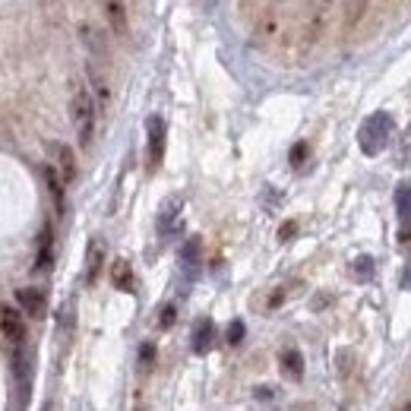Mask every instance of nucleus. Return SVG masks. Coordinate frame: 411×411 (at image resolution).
Here are the masks:
<instances>
[{"label": "nucleus", "mask_w": 411, "mask_h": 411, "mask_svg": "<svg viewBox=\"0 0 411 411\" xmlns=\"http://www.w3.org/2000/svg\"><path fill=\"white\" fill-rule=\"evenodd\" d=\"M164 120L158 117V114H152L149 120H145V136H149V168L155 171L158 164H162L164 158Z\"/></svg>", "instance_id": "3"}, {"label": "nucleus", "mask_w": 411, "mask_h": 411, "mask_svg": "<svg viewBox=\"0 0 411 411\" xmlns=\"http://www.w3.org/2000/svg\"><path fill=\"white\" fill-rule=\"evenodd\" d=\"M294 231H297V225H294V221H288V225H282V231H278V237H282V240H288Z\"/></svg>", "instance_id": "20"}, {"label": "nucleus", "mask_w": 411, "mask_h": 411, "mask_svg": "<svg viewBox=\"0 0 411 411\" xmlns=\"http://www.w3.org/2000/svg\"><path fill=\"white\" fill-rule=\"evenodd\" d=\"M111 278L117 288L133 291V272H130V263H126V259H117V263L111 266Z\"/></svg>", "instance_id": "12"}, {"label": "nucleus", "mask_w": 411, "mask_h": 411, "mask_svg": "<svg viewBox=\"0 0 411 411\" xmlns=\"http://www.w3.org/2000/svg\"><path fill=\"white\" fill-rule=\"evenodd\" d=\"M335 0H310V13H313V19L320 22V19H326V13L332 10Z\"/></svg>", "instance_id": "15"}, {"label": "nucleus", "mask_w": 411, "mask_h": 411, "mask_svg": "<svg viewBox=\"0 0 411 411\" xmlns=\"http://www.w3.org/2000/svg\"><path fill=\"white\" fill-rule=\"evenodd\" d=\"M215 341V326L212 320H200L193 329V348L196 351H209V345Z\"/></svg>", "instance_id": "10"}, {"label": "nucleus", "mask_w": 411, "mask_h": 411, "mask_svg": "<svg viewBox=\"0 0 411 411\" xmlns=\"http://www.w3.org/2000/svg\"><path fill=\"white\" fill-rule=\"evenodd\" d=\"M398 411H411V402H405V405H402V408H398Z\"/></svg>", "instance_id": "21"}, {"label": "nucleus", "mask_w": 411, "mask_h": 411, "mask_svg": "<svg viewBox=\"0 0 411 411\" xmlns=\"http://www.w3.org/2000/svg\"><path fill=\"white\" fill-rule=\"evenodd\" d=\"M101 263H105V244H101L98 237L89 244V253H86V282H95L98 278V272H101Z\"/></svg>", "instance_id": "8"}, {"label": "nucleus", "mask_w": 411, "mask_h": 411, "mask_svg": "<svg viewBox=\"0 0 411 411\" xmlns=\"http://www.w3.org/2000/svg\"><path fill=\"white\" fill-rule=\"evenodd\" d=\"M29 370H32V358L22 345H13V377L19 383V392H29Z\"/></svg>", "instance_id": "6"}, {"label": "nucleus", "mask_w": 411, "mask_h": 411, "mask_svg": "<svg viewBox=\"0 0 411 411\" xmlns=\"http://www.w3.org/2000/svg\"><path fill=\"white\" fill-rule=\"evenodd\" d=\"M304 158H307V143H301V145H294V149H291V164H294V168L304 162Z\"/></svg>", "instance_id": "18"}, {"label": "nucleus", "mask_w": 411, "mask_h": 411, "mask_svg": "<svg viewBox=\"0 0 411 411\" xmlns=\"http://www.w3.org/2000/svg\"><path fill=\"white\" fill-rule=\"evenodd\" d=\"M282 370L288 373L291 379H301V373H304V358L294 351V348H288V351H282Z\"/></svg>", "instance_id": "13"}, {"label": "nucleus", "mask_w": 411, "mask_h": 411, "mask_svg": "<svg viewBox=\"0 0 411 411\" xmlns=\"http://www.w3.org/2000/svg\"><path fill=\"white\" fill-rule=\"evenodd\" d=\"M0 332L10 345H22L25 341V322H22V313L16 307L0 301Z\"/></svg>", "instance_id": "2"}, {"label": "nucleus", "mask_w": 411, "mask_h": 411, "mask_svg": "<svg viewBox=\"0 0 411 411\" xmlns=\"http://www.w3.org/2000/svg\"><path fill=\"white\" fill-rule=\"evenodd\" d=\"M44 183H48L51 196H54V206L63 212V181H60V174H57L54 164H44Z\"/></svg>", "instance_id": "11"}, {"label": "nucleus", "mask_w": 411, "mask_h": 411, "mask_svg": "<svg viewBox=\"0 0 411 411\" xmlns=\"http://www.w3.org/2000/svg\"><path fill=\"white\" fill-rule=\"evenodd\" d=\"M174 316H177V310H174V304H168V307L162 310V316H158V326L162 329H168L171 322H174Z\"/></svg>", "instance_id": "17"}, {"label": "nucleus", "mask_w": 411, "mask_h": 411, "mask_svg": "<svg viewBox=\"0 0 411 411\" xmlns=\"http://www.w3.org/2000/svg\"><path fill=\"white\" fill-rule=\"evenodd\" d=\"M70 117L76 126V139H79L82 149L92 145V133H95V98L86 86L73 89V98H70Z\"/></svg>", "instance_id": "1"}, {"label": "nucleus", "mask_w": 411, "mask_h": 411, "mask_svg": "<svg viewBox=\"0 0 411 411\" xmlns=\"http://www.w3.org/2000/svg\"><path fill=\"white\" fill-rule=\"evenodd\" d=\"M16 301H19V307L25 310V316H32V320H41V316L48 313V297H44L41 288H19Z\"/></svg>", "instance_id": "5"}, {"label": "nucleus", "mask_w": 411, "mask_h": 411, "mask_svg": "<svg viewBox=\"0 0 411 411\" xmlns=\"http://www.w3.org/2000/svg\"><path fill=\"white\" fill-rule=\"evenodd\" d=\"M139 358H143V364H152V358H155V348H152L149 341H145L143 351H139Z\"/></svg>", "instance_id": "19"}, {"label": "nucleus", "mask_w": 411, "mask_h": 411, "mask_svg": "<svg viewBox=\"0 0 411 411\" xmlns=\"http://www.w3.org/2000/svg\"><path fill=\"white\" fill-rule=\"evenodd\" d=\"M105 4V16L107 22H111V29L117 32V35H126V6L124 0H101Z\"/></svg>", "instance_id": "7"}, {"label": "nucleus", "mask_w": 411, "mask_h": 411, "mask_svg": "<svg viewBox=\"0 0 411 411\" xmlns=\"http://www.w3.org/2000/svg\"><path fill=\"white\" fill-rule=\"evenodd\" d=\"M89 76H92V86H95V95H98V105H101V107H107V101H111V92H107L105 76H101L95 67L89 70Z\"/></svg>", "instance_id": "14"}, {"label": "nucleus", "mask_w": 411, "mask_h": 411, "mask_svg": "<svg viewBox=\"0 0 411 411\" xmlns=\"http://www.w3.org/2000/svg\"><path fill=\"white\" fill-rule=\"evenodd\" d=\"M51 244H54V234H51V225H44V228H41V237H38L35 272H48V269H51Z\"/></svg>", "instance_id": "9"}, {"label": "nucleus", "mask_w": 411, "mask_h": 411, "mask_svg": "<svg viewBox=\"0 0 411 411\" xmlns=\"http://www.w3.org/2000/svg\"><path fill=\"white\" fill-rule=\"evenodd\" d=\"M244 339V322H231V326H228V345H237V341Z\"/></svg>", "instance_id": "16"}, {"label": "nucleus", "mask_w": 411, "mask_h": 411, "mask_svg": "<svg viewBox=\"0 0 411 411\" xmlns=\"http://www.w3.org/2000/svg\"><path fill=\"white\" fill-rule=\"evenodd\" d=\"M48 152H51V158H54V168H57V174H60V181H63V183H73L76 174H79L73 149H70L67 143H51Z\"/></svg>", "instance_id": "4"}]
</instances>
